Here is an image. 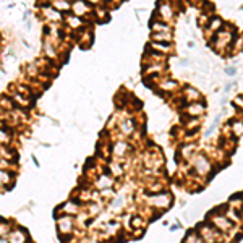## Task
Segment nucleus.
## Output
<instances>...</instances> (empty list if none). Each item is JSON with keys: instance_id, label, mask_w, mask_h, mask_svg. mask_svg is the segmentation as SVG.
I'll list each match as a JSON object with an SVG mask.
<instances>
[{"instance_id": "obj_1", "label": "nucleus", "mask_w": 243, "mask_h": 243, "mask_svg": "<svg viewBox=\"0 0 243 243\" xmlns=\"http://www.w3.org/2000/svg\"><path fill=\"white\" fill-rule=\"evenodd\" d=\"M170 203L167 194H156L154 198H151V204L153 206H159V207H165Z\"/></svg>"}, {"instance_id": "obj_2", "label": "nucleus", "mask_w": 243, "mask_h": 243, "mask_svg": "<svg viewBox=\"0 0 243 243\" xmlns=\"http://www.w3.org/2000/svg\"><path fill=\"white\" fill-rule=\"evenodd\" d=\"M194 165H196V169L199 170V173H206L207 170H209V162H207L203 156L196 157V161H194Z\"/></svg>"}, {"instance_id": "obj_3", "label": "nucleus", "mask_w": 243, "mask_h": 243, "mask_svg": "<svg viewBox=\"0 0 243 243\" xmlns=\"http://www.w3.org/2000/svg\"><path fill=\"white\" fill-rule=\"evenodd\" d=\"M73 10L78 13V15H81L83 12H86V10H88V7H86L84 2H76V3H73Z\"/></svg>"}, {"instance_id": "obj_4", "label": "nucleus", "mask_w": 243, "mask_h": 243, "mask_svg": "<svg viewBox=\"0 0 243 243\" xmlns=\"http://www.w3.org/2000/svg\"><path fill=\"white\" fill-rule=\"evenodd\" d=\"M216 224H217L220 229H224V230H225V229H229V227H232V222L225 220L224 217H217V219H216Z\"/></svg>"}, {"instance_id": "obj_5", "label": "nucleus", "mask_w": 243, "mask_h": 243, "mask_svg": "<svg viewBox=\"0 0 243 243\" xmlns=\"http://www.w3.org/2000/svg\"><path fill=\"white\" fill-rule=\"evenodd\" d=\"M54 5H55V8H57V10H63V12L70 8V5L66 3L65 0H57V2H55Z\"/></svg>"}, {"instance_id": "obj_6", "label": "nucleus", "mask_w": 243, "mask_h": 243, "mask_svg": "<svg viewBox=\"0 0 243 243\" xmlns=\"http://www.w3.org/2000/svg\"><path fill=\"white\" fill-rule=\"evenodd\" d=\"M127 148H128V146L125 143H118V144H117V148H115V153L120 156V154H123L125 151H127Z\"/></svg>"}, {"instance_id": "obj_7", "label": "nucleus", "mask_w": 243, "mask_h": 243, "mask_svg": "<svg viewBox=\"0 0 243 243\" xmlns=\"http://www.w3.org/2000/svg\"><path fill=\"white\" fill-rule=\"evenodd\" d=\"M68 23H70L71 26H79L81 21H79V18H76V16H70L68 18Z\"/></svg>"}, {"instance_id": "obj_8", "label": "nucleus", "mask_w": 243, "mask_h": 243, "mask_svg": "<svg viewBox=\"0 0 243 243\" xmlns=\"http://www.w3.org/2000/svg\"><path fill=\"white\" fill-rule=\"evenodd\" d=\"M25 242V238H21V233L18 232V233H15V240H12V243H23Z\"/></svg>"}, {"instance_id": "obj_9", "label": "nucleus", "mask_w": 243, "mask_h": 243, "mask_svg": "<svg viewBox=\"0 0 243 243\" xmlns=\"http://www.w3.org/2000/svg\"><path fill=\"white\" fill-rule=\"evenodd\" d=\"M161 12L164 13V15H167V16H172V10H170L169 7H162V8H161Z\"/></svg>"}, {"instance_id": "obj_10", "label": "nucleus", "mask_w": 243, "mask_h": 243, "mask_svg": "<svg viewBox=\"0 0 243 243\" xmlns=\"http://www.w3.org/2000/svg\"><path fill=\"white\" fill-rule=\"evenodd\" d=\"M154 39H170V34H156Z\"/></svg>"}, {"instance_id": "obj_11", "label": "nucleus", "mask_w": 243, "mask_h": 243, "mask_svg": "<svg viewBox=\"0 0 243 243\" xmlns=\"http://www.w3.org/2000/svg\"><path fill=\"white\" fill-rule=\"evenodd\" d=\"M225 73H227V75H232V76H233V75L237 73V70H235L233 66H230V68H227V70H225Z\"/></svg>"}, {"instance_id": "obj_12", "label": "nucleus", "mask_w": 243, "mask_h": 243, "mask_svg": "<svg viewBox=\"0 0 243 243\" xmlns=\"http://www.w3.org/2000/svg\"><path fill=\"white\" fill-rule=\"evenodd\" d=\"M133 225H135V227H140V225H141V219L135 217V219H133Z\"/></svg>"}]
</instances>
